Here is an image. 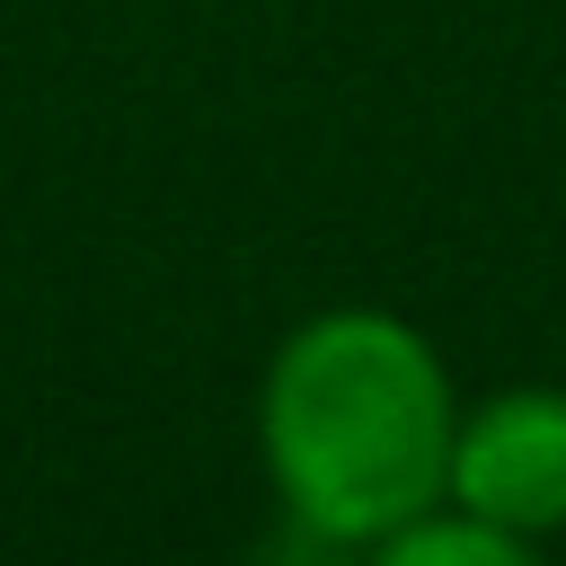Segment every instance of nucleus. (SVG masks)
I'll return each instance as SVG.
<instances>
[{
    "label": "nucleus",
    "mask_w": 566,
    "mask_h": 566,
    "mask_svg": "<svg viewBox=\"0 0 566 566\" xmlns=\"http://www.w3.org/2000/svg\"><path fill=\"white\" fill-rule=\"evenodd\" d=\"M380 557H389V566H522L531 539H513V531H495L486 513H469V504L442 495V504H424L407 531H389Z\"/></svg>",
    "instance_id": "obj_3"
},
{
    "label": "nucleus",
    "mask_w": 566,
    "mask_h": 566,
    "mask_svg": "<svg viewBox=\"0 0 566 566\" xmlns=\"http://www.w3.org/2000/svg\"><path fill=\"white\" fill-rule=\"evenodd\" d=\"M442 495L513 539L566 531V389H495L460 407Z\"/></svg>",
    "instance_id": "obj_2"
},
{
    "label": "nucleus",
    "mask_w": 566,
    "mask_h": 566,
    "mask_svg": "<svg viewBox=\"0 0 566 566\" xmlns=\"http://www.w3.org/2000/svg\"><path fill=\"white\" fill-rule=\"evenodd\" d=\"M451 380L389 310L301 318L256 380V451L274 504L327 548H380L451 478Z\"/></svg>",
    "instance_id": "obj_1"
}]
</instances>
